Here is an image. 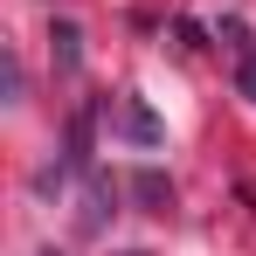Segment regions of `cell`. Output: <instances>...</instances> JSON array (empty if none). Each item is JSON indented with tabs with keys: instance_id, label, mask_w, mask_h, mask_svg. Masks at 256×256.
<instances>
[{
	"instance_id": "obj_2",
	"label": "cell",
	"mask_w": 256,
	"mask_h": 256,
	"mask_svg": "<svg viewBox=\"0 0 256 256\" xmlns=\"http://www.w3.org/2000/svg\"><path fill=\"white\" fill-rule=\"evenodd\" d=\"M48 42H56V70H76V62H84V35H76L70 21H56V35H48Z\"/></svg>"
},
{
	"instance_id": "obj_4",
	"label": "cell",
	"mask_w": 256,
	"mask_h": 256,
	"mask_svg": "<svg viewBox=\"0 0 256 256\" xmlns=\"http://www.w3.org/2000/svg\"><path fill=\"white\" fill-rule=\"evenodd\" d=\"M42 256H56V250H42Z\"/></svg>"
},
{
	"instance_id": "obj_1",
	"label": "cell",
	"mask_w": 256,
	"mask_h": 256,
	"mask_svg": "<svg viewBox=\"0 0 256 256\" xmlns=\"http://www.w3.org/2000/svg\"><path fill=\"white\" fill-rule=\"evenodd\" d=\"M111 125L125 132L132 146H160V118H152V111H146L138 97H118V118H111Z\"/></svg>"
},
{
	"instance_id": "obj_3",
	"label": "cell",
	"mask_w": 256,
	"mask_h": 256,
	"mask_svg": "<svg viewBox=\"0 0 256 256\" xmlns=\"http://www.w3.org/2000/svg\"><path fill=\"white\" fill-rule=\"evenodd\" d=\"M236 90H242V97L256 104V42L242 48V70H236Z\"/></svg>"
}]
</instances>
